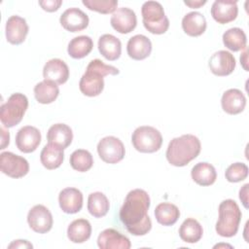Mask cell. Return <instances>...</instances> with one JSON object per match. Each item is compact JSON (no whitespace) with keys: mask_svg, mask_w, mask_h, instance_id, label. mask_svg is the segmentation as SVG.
Listing matches in <instances>:
<instances>
[{"mask_svg":"<svg viewBox=\"0 0 249 249\" xmlns=\"http://www.w3.org/2000/svg\"><path fill=\"white\" fill-rule=\"evenodd\" d=\"M150 196L142 189L130 191L120 209V219L129 233L145 235L152 228V221L148 216Z\"/></svg>","mask_w":249,"mask_h":249,"instance_id":"6da1fadb","label":"cell"},{"mask_svg":"<svg viewBox=\"0 0 249 249\" xmlns=\"http://www.w3.org/2000/svg\"><path fill=\"white\" fill-rule=\"evenodd\" d=\"M119 73L120 70L117 67L107 65L98 58L92 59L88 64L86 72L80 80L79 89L87 96H97L104 89L103 77L107 75H118Z\"/></svg>","mask_w":249,"mask_h":249,"instance_id":"7a4b0ae2","label":"cell"},{"mask_svg":"<svg viewBox=\"0 0 249 249\" xmlns=\"http://www.w3.org/2000/svg\"><path fill=\"white\" fill-rule=\"evenodd\" d=\"M199 139L193 134H184L173 138L166 150V159L174 166H185L200 153Z\"/></svg>","mask_w":249,"mask_h":249,"instance_id":"3957f363","label":"cell"},{"mask_svg":"<svg viewBox=\"0 0 249 249\" xmlns=\"http://www.w3.org/2000/svg\"><path fill=\"white\" fill-rule=\"evenodd\" d=\"M219 218L216 223V231L223 237H231L236 234L241 221V211L232 199L223 200L218 208Z\"/></svg>","mask_w":249,"mask_h":249,"instance_id":"277c9868","label":"cell"},{"mask_svg":"<svg viewBox=\"0 0 249 249\" xmlns=\"http://www.w3.org/2000/svg\"><path fill=\"white\" fill-rule=\"evenodd\" d=\"M141 15L144 27L153 34H163L169 27V20L160 3L147 1L142 5Z\"/></svg>","mask_w":249,"mask_h":249,"instance_id":"5b68a950","label":"cell"},{"mask_svg":"<svg viewBox=\"0 0 249 249\" xmlns=\"http://www.w3.org/2000/svg\"><path fill=\"white\" fill-rule=\"evenodd\" d=\"M28 107L27 97L20 93H13L0 108V120L5 127H13L18 124Z\"/></svg>","mask_w":249,"mask_h":249,"instance_id":"8992f818","label":"cell"},{"mask_svg":"<svg viewBox=\"0 0 249 249\" xmlns=\"http://www.w3.org/2000/svg\"><path fill=\"white\" fill-rule=\"evenodd\" d=\"M131 142L135 150L140 153H155L161 147L162 136L157 128L142 125L133 131Z\"/></svg>","mask_w":249,"mask_h":249,"instance_id":"52a82bcc","label":"cell"},{"mask_svg":"<svg viewBox=\"0 0 249 249\" xmlns=\"http://www.w3.org/2000/svg\"><path fill=\"white\" fill-rule=\"evenodd\" d=\"M97 153L106 163H117L121 161L125 154L123 142L115 136H106L97 144Z\"/></svg>","mask_w":249,"mask_h":249,"instance_id":"ba28073f","label":"cell"},{"mask_svg":"<svg viewBox=\"0 0 249 249\" xmlns=\"http://www.w3.org/2000/svg\"><path fill=\"white\" fill-rule=\"evenodd\" d=\"M1 171L12 178H21L29 171L28 161L12 152H3L0 155Z\"/></svg>","mask_w":249,"mask_h":249,"instance_id":"9c48e42d","label":"cell"},{"mask_svg":"<svg viewBox=\"0 0 249 249\" xmlns=\"http://www.w3.org/2000/svg\"><path fill=\"white\" fill-rule=\"evenodd\" d=\"M27 222L29 227L38 233H46L51 231L53 223L52 213L42 204H37L29 210Z\"/></svg>","mask_w":249,"mask_h":249,"instance_id":"30bf717a","label":"cell"},{"mask_svg":"<svg viewBox=\"0 0 249 249\" xmlns=\"http://www.w3.org/2000/svg\"><path fill=\"white\" fill-rule=\"evenodd\" d=\"M236 62L233 54L227 51H218L209 59L208 66L210 71L216 76H228L235 68Z\"/></svg>","mask_w":249,"mask_h":249,"instance_id":"8fae6325","label":"cell"},{"mask_svg":"<svg viewBox=\"0 0 249 249\" xmlns=\"http://www.w3.org/2000/svg\"><path fill=\"white\" fill-rule=\"evenodd\" d=\"M110 22L116 31L121 34H127L136 27L137 18L131 9L122 7L113 13Z\"/></svg>","mask_w":249,"mask_h":249,"instance_id":"7c38bea8","label":"cell"},{"mask_svg":"<svg viewBox=\"0 0 249 249\" xmlns=\"http://www.w3.org/2000/svg\"><path fill=\"white\" fill-rule=\"evenodd\" d=\"M41 142V132L31 125L21 127L16 135V145L22 153L34 152Z\"/></svg>","mask_w":249,"mask_h":249,"instance_id":"4fadbf2b","label":"cell"},{"mask_svg":"<svg viewBox=\"0 0 249 249\" xmlns=\"http://www.w3.org/2000/svg\"><path fill=\"white\" fill-rule=\"evenodd\" d=\"M59 21L65 30L79 32L89 25V17L79 8H69L62 13Z\"/></svg>","mask_w":249,"mask_h":249,"instance_id":"5bb4252c","label":"cell"},{"mask_svg":"<svg viewBox=\"0 0 249 249\" xmlns=\"http://www.w3.org/2000/svg\"><path fill=\"white\" fill-rule=\"evenodd\" d=\"M100 249H129L130 240L114 229H106L101 231L97 238Z\"/></svg>","mask_w":249,"mask_h":249,"instance_id":"9a60e30c","label":"cell"},{"mask_svg":"<svg viewBox=\"0 0 249 249\" xmlns=\"http://www.w3.org/2000/svg\"><path fill=\"white\" fill-rule=\"evenodd\" d=\"M237 14L238 8L235 1L216 0L211 7V16L220 24H226L234 20Z\"/></svg>","mask_w":249,"mask_h":249,"instance_id":"2e32d148","label":"cell"},{"mask_svg":"<svg viewBox=\"0 0 249 249\" xmlns=\"http://www.w3.org/2000/svg\"><path fill=\"white\" fill-rule=\"evenodd\" d=\"M26 20L19 16H12L6 22V38L13 45L23 43L28 33Z\"/></svg>","mask_w":249,"mask_h":249,"instance_id":"e0dca14e","label":"cell"},{"mask_svg":"<svg viewBox=\"0 0 249 249\" xmlns=\"http://www.w3.org/2000/svg\"><path fill=\"white\" fill-rule=\"evenodd\" d=\"M43 76L47 81L53 82L56 85H62L69 78V68L63 60L53 58L45 64Z\"/></svg>","mask_w":249,"mask_h":249,"instance_id":"ac0fdd59","label":"cell"},{"mask_svg":"<svg viewBox=\"0 0 249 249\" xmlns=\"http://www.w3.org/2000/svg\"><path fill=\"white\" fill-rule=\"evenodd\" d=\"M58 202L64 213H77L83 207V194L76 188H65L59 193Z\"/></svg>","mask_w":249,"mask_h":249,"instance_id":"d6986e66","label":"cell"},{"mask_svg":"<svg viewBox=\"0 0 249 249\" xmlns=\"http://www.w3.org/2000/svg\"><path fill=\"white\" fill-rule=\"evenodd\" d=\"M221 104L226 113L236 115L244 110L246 106V98L241 90L237 89H230L223 93Z\"/></svg>","mask_w":249,"mask_h":249,"instance_id":"ffe728a7","label":"cell"},{"mask_svg":"<svg viewBox=\"0 0 249 249\" xmlns=\"http://www.w3.org/2000/svg\"><path fill=\"white\" fill-rule=\"evenodd\" d=\"M127 54L134 60L147 58L152 52V43L148 37L142 34L132 36L126 46Z\"/></svg>","mask_w":249,"mask_h":249,"instance_id":"44dd1931","label":"cell"},{"mask_svg":"<svg viewBox=\"0 0 249 249\" xmlns=\"http://www.w3.org/2000/svg\"><path fill=\"white\" fill-rule=\"evenodd\" d=\"M47 139L49 143L54 144L64 150L71 144L73 140V132L67 124H55L49 128Z\"/></svg>","mask_w":249,"mask_h":249,"instance_id":"7402d4cb","label":"cell"},{"mask_svg":"<svg viewBox=\"0 0 249 249\" xmlns=\"http://www.w3.org/2000/svg\"><path fill=\"white\" fill-rule=\"evenodd\" d=\"M98 50L106 59L113 61L121 56L122 43L112 34H103L98 39Z\"/></svg>","mask_w":249,"mask_h":249,"instance_id":"603a6c76","label":"cell"},{"mask_svg":"<svg viewBox=\"0 0 249 249\" xmlns=\"http://www.w3.org/2000/svg\"><path fill=\"white\" fill-rule=\"evenodd\" d=\"M182 28L189 36H200L206 29V19L198 12L188 13L182 19Z\"/></svg>","mask_w":249,"mask_h":249,"instance_id":"cb8c5ba5","label":"cell"},{"mask_svg":"<svg viewBox=\"0 0 249 249\" xmlns=\"http://www.w3.org/2000/svg\"><path fill=\"white\" fill-rule=\"evenodd\" d=\"M63 160V149L52 143H48L47 145H45L40 154L41 163L44 167L50 170L59 167Z\"/></svg>","mask_w":249,"mask_h":249,"instance_id":"d4e9b609","label":"cell"},{"mask_svg":"<svg viewBox=\"0 0 249 249\" xmlns=\"http://www.w3.org/2000/svg\"><path fill=\"white\" fill-rule=\"evenodd\" d=\"M193 180L200 186H210L217 179L215 167L208 162L196 163L191 171Z\"/></svg>","mask_w":249,"mask_h":249,"instance_id":"484cf974","label":"cell"},{"mask_svg":"<svg viewBox=\"0 0 249 249\" xmlns=\"http://www.w3.org/2000/svg\"><path fill=\"white\" fill-rule=\"evenodd\" d=\"M91 234L90 223L86 219L74 220L67 229V236L74 243L87 241Z\"/></svg>","mask_w":249,"mask_h":249,"instance_id":"4316f807","label":"cell"},{"mask_svg":"<svg viewBox=\"0 0 249 249\" xmlns=\"http://www.w3.org/2000/svg\"><path fill=\"white\" fill-rule=\"evenodd\" d=\"M59 94V89L56 84L44 80L34 87V95L41 104H50L53 102Z\"/></svg>","mask_w":249,"mask_h":249,"instance_id":"83f0119b","label":"cell"},{"mask_svg":"<svg viewBox=\"0 0 249 249\" xmlns=\"http://www.w3.org/2000/svg\"><path fill=\"white\" fill-rule=\"evenodd\" d=\"M155 217L158 223L162 226L174 225L180 217L179 208L169 202H161L155 209Z\"/></svg>","mask_w":249,"mask_h":249,"instance_id":"f1b7e54d","label":"cell"},{"mask_svg":"<svg viewBox=\"0 0 249 249\" xmlns=\"http://www.w3.org/2000/svg\"><path fill=\"white\" fill-rule=\"evenodd\" d=\"M93 48L92 39L89 36L81 35L73 38L67 48L68 54L73 58H83L87 56Z\"/></svg>","mask_w":249,"mask_h":249,"instance_id":"f546056e","label":"cell"},{"mask_svg":"<svg viewBox=\"0 0 249 249\" xmlns=\"http://www.w3.org/2000/svg\"><path fill=\"white\" fill-rule=\"evenodd\" d=\"M203 230L201 225L193 218L186 219L179 229L180 238L187 243H196L202 237Z\"/></svg>","mask_w":249,"mask_h":249,"instance_id":"4dcf8cb0","label":"cell"},{"mask_svg":"<svg viewBox=\"0 0 249 249\" xmlns=\"http://www.w3.org/2000/svg\"><path fill=\"white\" fill-rule=\"evenodd\" d=\"M110 208L107 196L101 192H94L89 196L88 210L95 218L104 217Z\"/></svg>","mask_w":249,"mask_h":249,"instance_id":"1f68e13d","label":"cell"},{"mask_svg":"<svg viewBox=\"0 0 249 249\" xmlns=\"http://www.w3.org/2000/svg\"><path fill=\"white\" fill-rule=\"evenodd\" d=\"M223 43L229 50L232 52L244 50L247 43L246 34L241 28H230L223 34Z\"/></svg>","mask_w":249,"mask_h":249,"instance_id":"d6a6232c","label":"cell"},{"mask_svg":"<svg viewBox=\"0 0 249 249\" xmlns=\"http://www.w3.org/2000/svg\"><path fill=\"white\" fill-rule=\"evenodd\" d=\"M70 164L73 169L79 172H86L91 168L93 164V159L89 151L78 149L71 154Z\"/></svg>","mask_w":249,"mask_h":249,"instance_id":"836d02e7","label":"cell"},{"mask_svg":"<svg viewBox=\"0 0 249 249\" xmlns=\"http://www.w3.org/2000/svg\"><path fill=\"white\" fill-rule=\"evenodd\" d=\"M83 4L89 10L100 14L114 13L118 6L117 0H83Z\"/></svg>","mask_w":249,"mask_h":249,"instance_id":"e575fe53","label":"cell"},{"mask_svg":"<svg viewBox=\"0 0 249 249\" xmlns=\"http://www.w3.org/2000/svg\"><path fill=\"white\" fill-rule=\"evenodd\" d=\"M225 176L229 182H240L248 176V166L243 162H234L227 168Z\"/></svg>","mask_w":249,"mask_h":249,"instance_id":"d590c367","label":"cell"},{"mask_svg":"<svg viewBox=\"0 0 249 249\" xmlns=\"http://www.w3.org/2000/svg\"><path fill=\"white\" fill-rule=\"evenodd\" d=\"M62 1L61 0H45V1H39V5L42 7L43 10L47 12H55L59 9L61 6Z\"/></svg>","mask_w":249,"mask_h":249,"instance_id":"8d00e7d4","label":"cell"},{"mask_svg":"<svg viewBox=\"0 0 249 249\" xmlns=\"http://www.w3.org/2000/svg\"><path fill=\"white\" fill-rule=\"evenodd\" d=\"M8 248H33V245L29 243L27 240L18 239V240H14L8 246Z\"/></svg>","mask_w":249,"mask_h":249,"instance_id":"74e56055","label":"cell"},{"mask_svg":"<svg viewBox=\"0 0 249 249\" xmlns=\"http://www.w3.org/2000/svg\"><path fill=\"white\" fill-rule=\"evenodd\" d=\"M248 187L249 184H245L239 191V198L245 208H248Z\"/></svg>","mask_w":249,"mask_h":249,"instance_id":"f35d334b","label":"cell"},{"mask_svg":"<svg viewBox=\"0 0 249 249\" xmlns=\"http://www.w3.org/2000/svg\"><path fill=\"white\" fill-rule=\"evenodd\" d=\"M1 131H2V144H1V148L0 149H5V147L7 145H9L10 134H9V131H6L4 129V127L1 128Z\"/></svg>","mask_w":249,"mask_h":249,"instance_id":"ab89813d","label":"cell"},{"mask_svg":"<svg viewBox=\"0 0 249 249\" xmlns=\"http://www.w3.org/2000/svg\"><path fill=\"white\" fill-rule=\"evenodd\" d=\"M184 3H185L187 6L191 7V8L196 9V8H199L200 6L204 5V4L206 3V1H205V0H203V1H184Z\"/></svg>","mask_w":249,"mask_h":249,"instance_id":"60d3db41","label":"cell"},{"mask_svg":"<svg viewBox=\"0 0 249 249\" xmlns=\"http://www.w3.org/2000/svg\"><path fill=\"white\" fill-rule=\"evenodd\" d=\"M240 62L242 63L244 69H245L246 71H248V68H247L246 65H245V63L247 62V49H246V48L244 49V52H243V53H242L241 56H240Z\"/></svg>","mask_w":249,"mask_h":249,"instance_id":"b9f144b4","label":"cell"}]
</instances>
